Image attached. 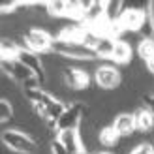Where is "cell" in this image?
I'll return each mask as SVG.
<instances>
[{
  "label": "cell",
  "instance_id": "1",
  "mask_svg": "<svg viewBox=\"0 0 154 154\" xmlns=\"http://www.w3.org/2000/svg\"><path fill=\"white\" fill-rule=\"evenodd\" d=\"M2 143L15 154H38V149H40V143L34 137H30L28 134L21 132L17 128H4Z\"/></svg>",
  "mask_w": 154,
  "mask_h": 154
},
{
  "label": "cell",
  "instance_id": "2",
  "mask_svg": "<svg viewBox=\"0 0 154 154\" xmlns=\"http://www.w3.org/2000/svg\"><path fill=\"white\" fill-rule=\"evenodd\" d=\"M92 79H94V85L100 90L113 92L122 85L124 77H122V72H120L119 66H115L111 62H100L94 75H92Z\"/></svg>",
  "mask_w": 154,
  "mask_h": 154
},
{
  "label": "cell",
  "instance_id": "3",
  "mask_svg": "<svg viewBox=\"0 0 154 154\" xmlns=\"http://www.w3.org/2000/svg\"><path fill=\"white\" fill-rule=\"evenodd\" d=\"M53 38L47 30L38 28V26H28L26 32L23 34V45L26 49L38 53V55H47V53L53 51Z\"/></svg>",
  "mask_w": 154,
  "mask_h": 154
},
{
  "label": "cell",
  "instance_id": "4",
  "mask_svg": "<svg viewBox=\"0 0 154 154\" xmlns=\"http://www.w3.org/2000/svg\"><path fill=\"white\" fill-rule=\"evenodd\" d=\"M87 113V105L83 102H73L68 103L64 113L60 115V119L57 120V132H66V130H79L81 122Z\"/></svg>",
  "mask_w": 154,
  "mask_h": 154
},
{
  "label": "cell",
  "instance_id": "5",
  "mask_svg": "<svg viewBox=\"0 0 154 154\" xmlns=\"http://www.w3.org/2000/svg\"><path fill=\"white\" fill-rule=\"evenodd\" d=\"M62 79H64L66 87L70 88V90H73V92H85V90L88 88L90 81H94V79H92V75L87 70L79 68V66L66 68V70L62 72Z\"/></svg>",
  "mask_w": 154,
  "mask_h": 154
},
{
  "label": "cell",
  "instance_id": "6",
  "mask_svg": "<svg viewBox=\"0 0 154 154\" xmlns=\"http://www.w3.org/2000/svg\"><path fill=\"white\" fill-rule=\"evenodd\" d=\"M0 68H2L4 75H8L11 81H15L17 85L26 83L28 79H32V77L36 75L30 68H26L23 62H19L17 58H13V60H0Z\"/></svg>",
  "mask_w": 154,
  "mask_h": 154
},
{
  "label": "cell",
  "instance_id": "7",
  "mask_svg": "<svg viewBox=\"0 0 154 154\" xmlns=\"http://www.w3.org/2000/svg\"><path fill=\"white\" fill-rule=\"evenodd\" d=\"M119 26L124 32H135L139 34L141 28L145 26V10H135V8H126L122 17L119 21Z\"/></svg>",
  "mask_w": 154,
  "mask_h": 154
},
{
  "label": "cell",
  "instance_id": "8",
  "mask_svg": "<svg viewBox=\"0 0 154 154\" xmlns=\"http://www.w3.org/2000/svg\"><path fill=\"white\" fill-rule=\"evenodd\" d=\"M113 130L119 134V137H130L137 132V124H135V117L134 113H117L111 122Z\"/></svg>",
  "mask_w": 154,
  "mask_h": 154
},
{
  "label": "cell",
  "instance_id": "9",
  "mask_svg": "<svg viewBox=\"0 0 154 154\" xmlns=\"http://www.w3.org/2000/svg\"><path fill=\"white\" fill-rule=\"evenodd\" d=\"M57 139L64 145L66 150L70 152V154H81V152H85L81 135H79V130H66V132H58L57 134Z\"/></svg>",
  "mask_w": 154,
  "mask_h": 154
},
{
  "label": "cell",
  "instance_id": "10",
  "mask_svg": "<svg viewBox=\"0 0 154 154\" xmlns=\"http://www.w3.org/2000/svg\"><path fill=\"white\" fill-rule=\"evenodd\" d=\"M132 57H134V47L124 40H117L115 45L113 57H111V64L115 66H130L132 64Z\"/></svg>",
  "mask_w": 154,
  "mask_h": 154
},
{
  "label": "cell",
  "instance_id": "11",
  "mask_svg": "<svg viewBox=\"0 0 154 154\" xmlns=\"http://www.w3.org/2000/svg\"><path fill=\"white\" fill-rule=\"evenodd\" d=\"M134 117H135V124H137V130L143 134H150L154 132V113L149 109V107H137L134 111Z\"/></svg>",
  "mask_w": 154,
  "mask_h": 154
},
{
  "label": "cell",
  "instance_id": "12",
  "mask_svg": "<svg viewBox=\"0 0 154 154\" xmlns=\"http://www.w3.org/2000/svg\"><path fill=\"white\" fill-rule=\"evenodd\" d=\"M115 45H117V38H113L111 34H103V36L98 40L96 47H94L96 58H98V60H109V62H111Z\"/></svg>",
  "mask_w": 154,
  "mask_h": 154
},
{
  "label": "cell",
  "instance_id": "13",
  "mask_svg": "<svg viewBox=\"0 0 154 154\" xmlns=\"http://www.w3.org/2000/svg\"><path fill=\"white\" fill-rule=\"evenodd\" d=\"M103 8H105V23L109 26H115L119 25L122 13L126 10V4L122 0H107V2H103Z\"/></svg>",
  "mask_w": 154,
  "mask_h": 154
},
{
  "label": "cell",
  "instance_id": "14",
  "mask_svg": "<svg viewBox=\"0 0 154 154\" xmlns=\"http://www.w3.org/2000/svg\"><path fill=\"white\" fill-rule=\"evenodd\" d=\"M98 139H100V145H102L103 150H111V149H115V147L119 145L120 137H119V134L113 130V126L109 124V126H103V128L98 132Z\"/></svg>",
  "mask_w": 154,
  "mask_h": 154
},
{
  "label": "cell",
  "instance_id": "15",
  "mask_svg": "<svg viewBox=\"0 0 154 154\" xmlns=\"http://www.w3.org/2000/svg\"><path fill=\"white\" fill-rule=\"evenodd\" d=\"M135 53H137V58H139L143 64L149 62L150 58H154V38H143V40L137 43Z\"/></svg>",
  "mask_w": 154,
  "mask_h": 154
},
{
  "label": "cell",
  "instance_id": "16",
  "mask_svg": "<svg viewBox=\"0 0 154 154\" xmlns=\"http://www.w3.org/2000/svg\"><path fill=\"white\" fill-rule=\"evenodd\" d=\"M45 10L51 19H66L68 17V2L66 0H53L45 4Z\"/></svg>",
  "mask_w": 154,
  "mask_h": 154
},
{
  "label": "cell",
  "instance_id": "17",
  "mask_svg": "<svg viewBox=\"0 0 154 154\" xmlns=\"http://www.w3.org/2000/svg\"><path fill=\"white\" fill-rule=\"evenodd\" d=\"M15 119V107L10 100H0V124L6 126L8 122H13Z\"/></svg>",
  "mask_w": 154,
  "mask_h": 154
},
{
  "label": "cell",
  "instance_id": "18",
  "mask_svg": "<svg viewBox=\"0 0 154 154\" xmlns=\"http://www.w3.org/2000/svg\"><path fill=\"white\" fill-rule=\"evenodd\" d=\"M130 154H154V139H145V143L137 145Z\"/></svg>",
  "mask_w": 154,
  "mask_h": 154
},
{
  "label": "cell",
  "instance_id": "19",
  "mask_svg": "<svg viewBox=\"0 0 154 154\" xmlns=\"http://www.w3.org/2000/svg\"><path fill=\"white\" fill-rule=\"evenodd\" d=\"M49 150H51V154H70V152L66 150V147L57 139V137H55V139H51V143H49Z\"/></svg>",
  "mask_w": 154,
  "mask_h": 154
},
{
  "label": "cell",
  "instance_id": "20",
  "mask_svg": "<svg viewBox=\"0 0 154 154\" xmlns=\"http://www.w3.org/2000/svg\"><path fill=\"white\" fill-rule=\"evenodd\" d=\"M145 107H149V109L154 113V94L152 96H145Z\"/></svg>",
  "mask_w": 154,
  "mask_h": 154
},
{
  "label": "cell",
  "instance_id": "21",
  "mask_svg": "<svg viewBox=\"0 0 154 154\" xmlns=\"http://www.w3.org/2000/svg\"><path fill=\"white\" fill-rule=\"evenodd\" d=\"M145 68H147V72L150 75H154V58H150L149 62H145Z\"/></svg>",
  "mask_w": 154,
  "mask_h": 154
},
{
  "label": "cell",
  "instance_id": "22",
  "mask_svg": "<svg viewBox=\"0 0 154 154\" xmlns=\"http://www.w3.org/2000/svg\"><path fill=\"white\" fill-rule=\"evenodd\" d=\"M98 154H115L113 150H102V152H98Z\"/></svg>",
  "mask_w": 154,
  "mask_h": 154
},
{
  "label": "cell",
  "instance_id": "23",
  "mask_svg": "<svg viewBox=\"0 0 154 154\" xmlns=\"http://www.w3.org/2000/svg\"><path fill=\"white\" fill-rule=\"evenodd\" d=\"M81 154H98V152H90V150H85V152H81Z\"/></svg>",
  "mask_w": 154,
  "mask_h": 154
}]
</instances>
